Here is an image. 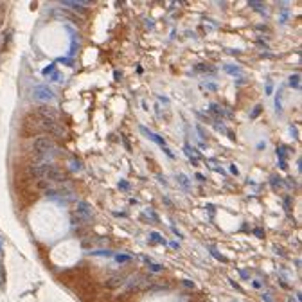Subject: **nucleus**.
<instances>
[{"label":"nucleus","instance_id":"ea45409f","mask_svg":"<svg viewBox=\"0 0 302 302\" xmlns=\"http://www.w3.org/2000/svg\"><path fill=\"white\" fill-rule=\"evenodd\" d=\"M272 90H273V88H272V83H270V79H268V86H266V94H268V96L272 94Z\"/></svg>","mask_w":302,"mask_h":302},{"label":"nucleus","instance_id":"a18cd8bd","mask_svg":"<svg viewBox=\"0 0 302 302\" xmlns=\"http://www.w3.org/2000/svg\"><path fill=\"white\" fill-rule=\"evenodd\" d=\"M263 148H266V146H264V142H259V144H257V149H263Z\"/></svg>","mask_w":302,"mask_h":302},{"label":"nucleus","instance_id":"6e6552de","mask_svg":"<svg viewBox=\"0 0 302 302\" xmlns=\"http://www.w3.org/2000/svg\"><path fill=\"white\" fill-rule=\"evenodd\" d=\"M223 70L227 72V74H230V76H241V72H243V68L241 67H238V65H225L223 67Z\"/></svg>","mask_w":302,"mask_h":302},{"label":"nucleus","instance_id":"a19ab883","mask_svg":"<svg viewBox=\"0 0 302 302\" xmlns=\"http://www.w3.org/2000/svg\"><path fill=\"white\" fill-rule=\"evenodd\" d=\"M198 133H200V137H201V138H205V131H203V128H201V126H198Z\"/></svg>","mask_w":302,"mask_h":302},{"label":"nucleus","instance_id":"f03ea898","mask_svg":"<svg viewBox=\"0 0 302 302\" xmlns=\"http://www.w3.org/2000/svg\"><path fill=\"white\" fill-rule=\"evenodd\" d=\"M33 149H34V153L38 156H49V155L56 153V146H54V142L51 140L49 137H38V138H34Z\"/></svg>","mask_w":302,"mask_h":302},{"label":"nucleus","instance_id":"473e14b6","mask_svg":"<svg viewBox=\"0 0 302 302\" xmlns=\"http://www.w3.org/2000/svg\"><path fill=\"white\" fill-rule=\"evenodd\" d=\"M228 169H230V173H232V175H239V169H238L236 166H230Z\"/></svg>","mask_w":302,"mask_h":302},{"label":"nucleus","instance_id":"c9c22d12","mask_svg":"<svg viewBox=\"0 0 302 302\" xmlns=\"http://www.w3.org/2000/svg\"><path fill=\"white\" fill-rule=\"evenodd\" d=\"M167 245H169L171 248H175V250H178V248H180V245H178L176 241H171V243H167Z\"/></svg>","mask_w":302,"mask_h":302},{"label":"nucleus","instance_id":"bb28decb","mask_svg":"<svg viewBox=\"0 0 302 302\" xmlns=\"http://www.w3.org/2000/svg\"><path fill=\"white\" fill-rule=\"evenodd\" d=\"M182 284H183L185 288H194V282H193V281H187V279H183Z\"/></svg>","mask_w":302,"mask_h":302},{"label":"nucleus","instance_id":"0eeeda50","mask_svg":"<svg viewBox=\"0 0 302 302\" xmlns=\"http://www.w3.org/2000/svg\"><path fill=\"white\" fill-rule=\"evenodd\" d=\"M209 113L221 119V117H225V108L221 104H218V103H211V104H209Z\"/></svg>","mask_w":302,"mask_h":302},{"label":"nucleus","instance_id":"c756f323","mask_svg":"<svg viewBox=\"0 0 302 302\" xmlns=\"http://www.w3.org/2000/svg\"><path fill=\"white\" fill-rule=\"evenodd\" d=\"M203 86L209 88V90H218V85H216V83H205Z\"/></svg>","mask_w":302,"mask_h":302},{"label":"nucleus","instance_id":"37998d69","mask_svg":"<svg viewBox=\"0 0 302 302\" xmlns=\"http://www.w3.org/2000/svg\"><path fill=\"white\" fill-rule=\"evenodd\" d=\"M196 178H198V180H200V182H205V176H203V175H201V173H196Z\"/></svg>","mask_w":302,"mask_h":302},{"label":"nucleus","instance_id":"20e7f679","mask_svg":"<svg viewBox=\"0 0 302 302\" xmlns=\"http://www.w3.org/2000/svg\"><path fill=\"white\" fill-rule=\"evenodd\" d=\"M76 218H77V223L92 221V218H94V211H92V207L86 201H79L77 203V207H76Z\"/></svg>","mask_w":302,"mask_h":302},{"label":"nucleus","instance_id":"7ed1b4c3","mask_svg":"<svg viewBox=\"0 0 302 302\" xmlns=\"http://www.w3.org/2000/svg\"><path fill=\"white\" fill-rule=\"evenodd\" d=\"M38 115H40V117H43V119L54 121V122H59V121L63 119V113H61L58 108L49 106V104H41V106L38 108Z\"/></svg>","mask_w":302,"mask_h":302},{"label":"nucleus","instance_id":"a878e982","mask_svg":"<svg viewBox=\"0 0 302 302\" xmlns=\"http://www.w3.org/2000/svg\"><path fill=\"white\" fill-rule=\"evenodd\" d=\"M284 209H286L288 212L291 211V200H290V198H284Z\"/></svg>","mask_w":302,"mask_h":302},{"label":"nucleus","instance_id":"b1692460","mask_svg":"<svg viewBox=\"0 0 302 302\" xmlns=\"http://www.w3.org/2000/svg\"><path fill=\"white\" fill-rule=\"evenodd\" d=\"M261 113V106L257 104V106H255L253 110H252V113H250V119H257V115Z\"/></svg>","mask_w":302,"mask_h":302},{"label":"nucleus","instance_id":"393cba45","mask_svg":"<svg viewBox=\"0 0 302 302\" xmlns=\"http://www.w3.org/2000/svg\"><path fill=\"white\" fill-rule=\"evenodd\" d=\"M160 149H162V151H164V153H166V155H167L169 158H175V155H173V151H171V149H169L167 146H164V148H160Z\"/></svg>","mask_w":302,"mask_h":302},{"label":"nucleus","instance_id":"4c0bfd02","mask_svg":"<svg viewBox=\"0 0 302 302\" xmlns=\"http://www.w3.org/2000/svg\"><path fill=\"white\" fill-rule=\"evenodd\" d=\"M239 273H241V277H243V279H250V275H248V272H246V270H241Z\"/></svg>","mask_w":302,"mask_h":302},{"label":"nucleus","instance_id":"f257e3e1","mask_svg":"<svg viewBox=\"0 0 302 302\" xmlns=\"http://www.w3.org/2000/svg\"><path fill=\"white\" fill-rule=\"evenodd\" d=\"M33 97L36 103H41V104H49L51 101H56V92L49 86V85H36L34 90H33Z\"/></svg>","mask_w":302,"mask_h":302},{"label":"nucleus","instance_id":"39448f33","mask_svg":"<svg viewBox=\"0 0 302 302\" xmlns=\"http://www.w3.org/2000/svg\"><path fill=\"white\" fill-rule=\"evenodd\" d=\"M138 130H140L142 131V135L146 137V138H149V140L151 142H155V144H158L160 148H164V146H167V142L164 140V138H162L160 135H156V133H153L151 130H148L146 126H138Z\"/></svg>","mask_w":302,"mask_h":302},{"label":"nucleus","instance_id":"2eb2a0df","mask_svg":"<svg viewBox=\"0 0 302 302\" xmlns=\"http://www.w3.org/2000/svg\"><path fill=\"white\" fill-rule=\"evenodd\" d=\"M149 241H153V243H160V245H167V241L162 238L158 232H149Z\"/></svg>","mask_w":302,"mask_h":302},{"label":"nucleus","instance_id":"cd10ccee","mask_svg":"<svg viewBox=\"0 0 302 302\" xmlns=\"http://www.w3.org/2000/svg\"><path fill=\"white\" fill-rule=\"evenodd\" d=\"M228 282H230V284H232V288H236V290H238V291H243V288H241V286H239V284H238V282H236V281H232V279H228Z\"/></svg>","mask_w":302,"mask_h":302},{"label":"nucleus","instance_id":"ddd939ff","mask_svg":"<svg viewBox=\"0 0 302 302\" xmlns=\"http://www.w3.org/2000/svg\"><path fill=\"white\" fill-rule=\"evenodd\" d=\"M275 153H277V156H279V162H284L286 156H288V153H290V149H288L286 146H277Z\"/></svg>","mask_w":302,"mask_h":302},{"label":"nucleus","instance_id":"5701e85b","mask_svg":"<svg viewBox=\"0 0 302 302\" xmlns=\"http://www.w3.org/2000/svg\"><path fill=\"white\" fill-rule=\"evenodd\" d=\"M149 270H151L153 273H158V272L164 270V266H162V264H155V263H151V264H149Z\"/></svg>","mask_w":302,"mask_h":302},{"label":"nucleus","instance_id":"4468645a","mask_svg":"<svg viewBox=\"0 0 302 302\" xmlns=\"http://www.w3.org/2000/svg\"><path fill=\"white\" fill-rule=\"evenodd\" d=\"M205 164L209 166V167H211V169H214V171H218L219 175H225V171L219 167V164H218V160L216 158H209V160H205Z\"/></svg>","mask_w":302,"mask_h":302},{"label":"nucleus","instance_id":"79ce46f5","mask_svg":"<svg viewBox=\"0 0 302 302\" xmlns=\"http://www.w3.org/2000/svg\"><path fill=\"white\" fill-rule=\"evenodd\" d=\"M156 178H158V182H160V183H164V185H167V180H166V178H162L160 175H158Z\"/></svg>","mask_w":302,"mask_h":302},{"label":"nucleus","instance_id":"2f4dec72","mask_svg":"<svg viewBox=\"0 0 302 302\" xmlns=\"http://www.w3.org/2000/svg\"><path fill=\"white\" fill-rule=\"evenodd\" d=\"M263 300H264V302H273V298H272L270 293H263Z\"/></svg>","mask_w":302,"mask_h":302},{"label":"nucleus","instance_id":"6ab92c4d","mask_svg":"<svg viewBox=\"0 0 302 302\" xmlns=\"http://www.w3.org/2000/svg\"><path fill=\"white\" fill-rule=\"evenodd\" d=\"M54 72H56V65H54V63L43 68V76H45V77H51V76H52Z\"/></svg>","mask_w":302,"mask_h":302},{"label":"nucleus","instance_id":"4be33fe9","mask_svg":"<svg viewBox=\"0 0 302 302\" xmlns=\"http://www.w3.org/2000/svg\"><path fill=\"white\" fill-rule=\"evenodd\" d=\"M119 189H122V191H130V189H131V183H130L128 180H121V182H119Z\"/></svg>","mask_w":302,"mask_h":302},{"label":"nucleus","instance_id":"f3484780","mask_svg":"<svg viewBox=\"0 0 302 302\" xmlns=\"http://www.w3.org/2000/svg\"><path fill=\"white\" fill-rule=\"evenodd\" d=\"M248 6H250L252 9H255V11H261L263 14H266V7H264L263 4H259L257 0H252V2H248Z\"/></svg>","mask_w":302,"mask_h":302},{"label":"nucleus","instance_id":"7c9ffc66","mask_svg":"<svg viewBox=\"0 0 302 302\" xmlns=\"http://www.w3.org/2000/svg\"><path fill=\"white\" fill-rule=\"evenodd\" d=\"M72 167H74V169H81L83 166H81V162H77L76 158H72Z\"/></svg>","mask_w":302,"mask_h":302},{"label":"nucleus","instance_id":"a211bd4d","mask_svg":"<svg viewBox=\"0 0 302 302\" xmlns=\"http://www.w3.org/2000/svg\"><path fill=\"white\" fill-rule=\"evenodd\" d=\"M90 253L92 255H99V257H110V255H113L112 250H92Z\"/></svg>","mask_w":302,"mask_h":302},{"label":"nucleus","instance_id":"1a4fd4ad","mask_svg":"<svg viewBox=\"0 0 302 302\" xmlns=\"http://www.w3.org/2000/svg\"><path fill=\"white\" fill-rule=\"evenodd\" d=\"M61 4L67 6V7H70V9H74V11H77V13H86V7L83 4H76V2H72V0H65V2H61Z\"/></svg>","mask_w":302,"mask_h":302},{"label":"nucleus","instance_id":"e433bc0d","mask_svg":"<svg viewBox=\"0 0 302 302\" xmlns=\"http://www.w3.org/2000/svg\"><path fill=\"white\" fill-rule=\"evenodd\" d=\"M171 230H173V234H175V236H178V238H183V236L180 234V232H178V228H176V227H171Z\"/></svg>","mask_w":302,"mask_h":302},{"label":"nucleus","instance_id":"9b49d317","mask_svg":"<svg viewBox=\"0 0 302 302\" xmlns=\"http://www.w3.org/2000/svg\"><path fill=\"white\" fill-rule=\"evenodd\" d=\"M176 180H178V183L183 187V191H189V189H191V182H189V178L185 176L183 173H178V175H176Z\"/></svg>","mask_w":302,"mask_h":302},{"label":"nucleus","instance_id":"72a5a7b5","mask_svg":"<svg viewBox=\"0 0 302 302\" xmlns=\"http://www.w3.org/2000/svg\"><path fill=\"white\" fill-rule=\"evenodd\" d=\"M252 286H253L255 290H261V288H263V284H261L259 281H253V282H252Z\"/></svg>","mask_w":302,"mask_h":302},{"label":"nucleus","instance_id":"423d86ee","mask_svg":"<svg viewBox=\"0 0 302 302\" xmlns=\"http://www.w3.org/2000/svg\"><path fill=\"white\" fill-rule=\"evenodd\" d=\"M126 281H128V275H124V273H115V275L110 279L106 284H108V286H112V288H115V286L126 284Z\"/></svg>","mask_w":302,"mask_h":302},{"label":"nucleus","instance_id":"aec40b11","mask_svg":"<svg viewBox=\"0 0 302 302\" xmlns=\"http://www.w3.org/2000/svg\"><path fill=\"white\" fill-rule=\"evenodd\" d=\"M281 92H282V90H281ZM281 92H279L277 97H275V110H277V113L282 112V97H281Z\"/></svg>","mask_w":302,"mask_h":302},{"label":"nucleus","instance_id":"9d476101","mask_svg":"<svg viewBox=\"0 0 302 302\" xmlns=\"http://www.w3.org/2000/svg\"><path fill=\"white\" fill-rule=\"evenodd\" d=\"M115 261L119 264H128L133 261V255L131 253H115Z\"/></svg>","mask_w":302,"mask_h":302},{"label":"nucleus","instance_id":"dca6fc26","mask_svg":"<svg viewBox=\"0 0 302 302\" xmlns=\"http://www.w3.org/2000/svg\"><path fill=\"white\" fill-rule=\"evenodd\" d=\"M207 248H209V252L212 253V257H216V259H218V261H221V263H228L225 255H221V253H219V252H218V250H216L214 246H207Z\"/></svg>","mask_w":302,"mask_h":302},{"label":"nucleus","instance_id":"49530a36","mask_svg":"<svg viewBox=\"0 0 302 302\" xmlns=\"http://www.w3.org/2000/svg\"><path fill=\"white\" fill-rule=\"evenodd\" d=\"M0 248H2V241H0Z\"/></svg>","mask_w":302,"mask_h":302},{"label":"nucleus","instance_id":"f704fd0d","mask_svg":"<svg viewBox=\"0 0 302 302\" xmlns=\"http://www.w3.org/2000/svg\"><path fill=\"white\" fill-rule=\"evenodd\" d=\"M140 257H142V261H144V263H148V264H151V263H153V259H151V257H148V255H140Z\"/></svg>","mask_w":302,"mask_h":302},{"label":"nucleus","instance_id":"c85d7f7f","mask_svg":"<svg viewBox=\"0 0 302 302\" xmlns=\"http://www.w3.org/2000/svg\"><path fill=\"white\" fill-rule=\"evenodd\" d=\"M253 234L257 236V238H264V230H263V228H255V230H253Z\"/></svg>","mask_w":302,"mask_h":302},{"label":"nucleus","instance_id":"f8f14e48","mask_svg":"<svg viewBox=\"0 0 302 302\" xmlns=\"http://www.w3.org/2000/svg\"><path fill=\"white\" fill-rule=\"evenodd\" d=\"M288 83H290V86H291V88L300 90V74H298V72L291 74V76H290V79H288Z\"/></svg>","mask_w":302,"mask_h":302},{"label":"nucleus","instance_id":"58836bf2","mask_svg":"<svg viewBox=\"0 0 302 302\" xmlns=\"http://www.w3.org/2000/svg\"><path fill=\"white\" fill-rule=\"evenodd\" d=\"M158 99L164 103V104H169V99H167V97H164V96H158Z\"/></svg>","mask_w":302,"mask_h":302},{"label":"nucleus","instance_id":"412c9836","mask_svg":"<svg viewBox=\"0 0 302 302\" xmlns=\"http://www.w3.org/2000/svg\"><path fill=\"white\" fill-rule=\"evenodd\" d=\"M270 185L273 189H279V185H281V178H279L277 175H272L270 176Z\"/></svg>","mask_w":302,"mask_h":302},{"label":"nucleus","instance_id":"c03bdc74","mask_svg":"<svg viewBox=\"0 0 302 302\" xmlns=\"http://www.w3.org/2000/svg\"><path fill=\"white\" fill-rule=\"evenodd\" d=\"M164 201H166V205H167V207H171V205H173V203H171V200H169V198H164Z\"/></svg>","mask_w":302,"mask_h":302}]
</instances>
